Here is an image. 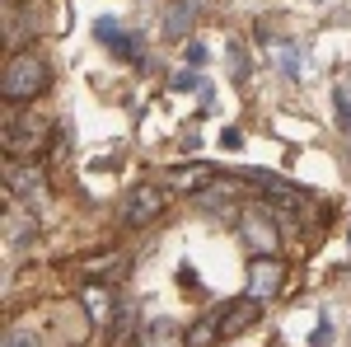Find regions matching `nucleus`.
Segmentation results:
<instances>
[{
	"instance_id": "nucleus-1",
	"label": "nucleus",
	"mask_w": 351,
	"mask_h": 347,
	"mask_svg": "<svg viewBox=\"0 0 351 347\" xmlns=\"http://www.w3.org/2000/svg\"><path fill=\"white\" fill-rule=\"evenodd\" d=\"M47 85H52V76H47V61L38 52H14L5 61V76H0L5 104H28V99H38Z\"/></svg>"
},
{
	"instance_id": "nucleus-2",
	"label": "nucleus",
	"mask_w": 351,
	"mask_h": 347,
	"mask_svg": "<svg viewBox=\"0 0 351 347\" xmlns=\"http://www.w3.org/2000/svg\"><path fill=\"white\" fill-rule=\"evenodd\" d=\"M243 240L258 249V258H276V244H281V216L271 207H248L243 212Z\"/></svg>"
},
{
	"instance_id": "nucleus-3",
	"label": "nucleus",
	"mask_w": 351,
	"mask_h": 347,
	"mask_svg": "<svg viewBox=\"0 0 351 347\" xmlns=\"http://www.w3.org/2000/svg\"><path fill=\"white\" fill-rule=\"evenodd\" d=\"M43 136H47V122L38 113H24V122H19V113H5V150H10V160L14 155H38Z\"/></svg>"
},
{
	"instance_id": "nucleus-4",
	"label": "nucleus",
	"mask_w": 351,
	"mask_h": 347,
	"mask_svg": "<svg viewBox=\"0 0 351 347\" xmlns=\"http://www.w3.org/2000/svg\"><path fill=\"white\" fill-rule=\"evenodd\" d=\"M169 207V192L155 183H136L132 192H127V202H122V225H132V230H141V225H150L155 216Z\"/></svg>"
},
{
	"instance_id": "nucleus-5",
	"label": "nucleus",
	"mask_w": 351,
	"mask_h": 347,
	"mask_svg": "<svg viewBox=\"0 0 351 347\" xmlns=\"http://www.w3.org/2000/svg\"><path fill=\"white\" fill-rule=\"evenodd\" d=\"M281 287H286V263H276V258L248 263V295H253V300H271Z\"/></svg>"
},
{
	"instance_id": "nucleus-6",
	"label": "nucleus",
	"mask_w": 351,
	"mask_h": 347,
	"mask_svg": "<svg viewBox=\"0 0 351 347\" xmlns=\"http://www.w3.org/2000/svg\"><path fill=\"white\" fill-rule=\"evenodd\" d=\"M94 38H99L112 56H122V61H141V38H132V33L117 24V19H108V14L94 24Z\"/></svg>"
},
{
	"instance_id": "nucleus-7",
	"label": "nucleus",
	"mask_w": 351,
	"mask_h": 347,
	"mask_svg": "<svg viewBox=\"0 0 351 347\" xmlns=\"http://www.w3.org/2000/svg\"><path fill=\"white\" fill-rule=\"evenodd\" d=\"M258 315H263V300H253V295H243V300H234V305H225V315H220V338H234V333H243L248 324H258Z\"/></svg>"
},
{
	"instance_id": "nucleus-8",
	"label": "nucleus",
	"mask_w": 351,
	"mask_h": 347,
	"mask_svg": "<svg viewBox=\"0 0 351 347\" xmlns=\"http://www.w3.org/2000/svg\"><path fill=\"white\" fill-rule=\"evenodd\" d=\"M84 310H89V320L108 324V320H112V291H104V287H89V291H84Z\"/></svg>"
},
{
	"instance_id": "nucleus-9",
	"label": "nucleus",
	"mask_w": 351,
	"mask_h": 347,
	"mask_svg": "<svg viewBox=\"0 0 351 347\" xmlns=\"http://www.w3.org/2000/svg\"><path fill=\"white\" fill-rule=\"evenodd\" d=\"M178 343H183L178 328H173L169 320H155L150 328H145V343H141V347H178Z\"/></svg>"
},
{
	"instance_id": "nucleus-10",
	"label": "nucleus",
	"mask_w": 351,
	"mask_h": 347,
	"mask_svg": "<svg viewBox=\"0 0 351 347\" xmlns=\"http://www.w3.org/2000/svg\"><path fill=\"white\" fill-rule=\"evenodd\" d=\"M271 56H276V66L295 80L300 76V52H295V43H271Z\"/></svg>"
},
{
	"instance_id": "nucleus-11",
	"label": "nucleus",
	"mask_w": 351,
	"mask_h": 347,
	"mask_svg": "<svg viewBox=\"0 0 351 347\" xmlns=\"http://www.w3.org/2000/svg\"><path fill=\"white\" fill-rule=\"evenodd\" d=\"M216 338H220V324L216 320H197L183 343H188V347H206V343H216Z\"/></svg>"
},
{
	"instance_id": "nucleus-12",
	"label": "nucleus",
	"mask_w": 351,
	"mask_h": 347,
	"mask_svg": "<svg viewBox=\"0 0 351 347\" xmlns=\"http://www.w3.org/2000/svg\"><path fill=\"white\" fill-rule=\"evenodd\" d=\"M202 179H206V169H202V164H188V169H173V174H169V183L178 188V192H197L192 183H202Z\"/></svg>"
},
{
	"instance_id": "nucleus-13",
	"label": "nucleus",
	"mask_w": 351,
	"mask_h": 347,
	"mask_svg": "<svg viewBox=\"0 0 351 347\" xmlns=\"http://www.w3.org/2000/svg\"><path fill=\"white\" fill-rule=\"evenodd\" d=\"M192 14H197V0H183V5H178V14L169 10V33H183Z\"/></svg>"
},
{
	"instance_id": "nucleus-14",
	"label": "nucleus",
	"mask_w": 351,
	"mask_h": 347,
	"mask_svg": "<svg viewBox=\"0 0 351 347\" xmlns=\"http://www.w3.org/2000/svg\"><path fill=\"white\" fill-rule=\"evenodd\" d=\"M173 89H183V94H188V89H202V94L211 99V89L202 85V76H197V71H183V76H173Z\"/></svg>"
},
{
	"instance_id": "nucleus-15",
	"label": "nucleus",
	"mask_w": 351,
	"mask_h": 347,
	"mask_svg": "<svg viewBox=\"0 0 351 347\" xmlns=\"http://www.w3.org/2000/svg\"><path fill=\"white\" fill-rule=\"evenodd\" d=\"M337 113H342V127L351 132V89H347V85L337 89Z\"/></svg>"
},
{
	"instance_id": "nucleus-16",
	"label": "nucleus",
	"mask_w": 351,
	"mask_h": 347,
	"mask_svg": "<svg viewBox=\"0 0 351 347\" xmlns=\"http://www.w3.org/2000/svg\"><path fill=\"white\" fill-rule=\"evenodd\" d=\"M5 347H38V338H33V333H19V328H14V333H5Z\"/></svg>"
},
{
	"instance_id": "nucleus-17",
	"label": "nucleus",
	"mask_w": 351,
	"mask_h": 347,
	"mask_svg": "<svg viewBox=\"0 0 351 347\" xmlns=\"http://www.w3.org/2000/svg\"><path fill=\"white\" fill-rule=\"evenodd\" d=\"M188 61H192V66H202V61H206V43H188Z\"/></svg>"
}]
</instances>
